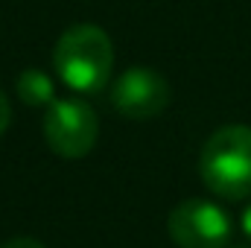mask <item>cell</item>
I'll list each match as a JSON object with an SVG mask.
<instances>
[{"instance_id":"obj_1","label":"cell","mask_w":251,"mask_h":248,"mask_svg":"<svg viewBox=\"0 0 251 248\" xmlns=\"http://www.w3.org/2000/svg\"><path fill=\"white\" fill-rule=\"evenodd\" d=\"M53 64L67 88L76 94H97L108 85L114 70V47L105 29L94 24H76L56 41Z\"/></svg>"},{"instance_id":"obj_2","label":"cell","mask_w":251,"mask_h":248,"mask_svg":"<svg viewBox=\"0 0 251 248\" xmlns=\"http://www.w3.org/2000/svg\"><path fill=\"white\" fill-rule=\"evenodd\" d=\"M199 175L219 198L240 201L251 196V128L222 125L207 137L199 155Z\"/></svg>"},{"instance_id":"obj_3","label":"cell","mask_w":251,"mask_h":248,"mask_svg":"<svg viewBox=\"0 0 251 248\" xmlns=\"http://www.w3.org/2000/svg\"><path fill=\"white\" fill-rule=\"evenodd\" d=\"M100 134L97 114L82 99H53L44 117V140L47 146L70 161L85 158Z\"/></svg>"},{"instance_id":"obj_4","label":"cell","mask_w":251,"mask_h":248,"mask_svg":"<svg viewBox=\"0 0 251 248\" xmlns=\"http://www.w3.org/2000/svg\"><path fill=\"white\" fill-rule=\"evenodd\" d=\"M167 231L178 248H225L231 243L228 213L204 198H187L170 210Z\"/></svg>"},{"instance_id":"obj_5","label":"cell","mask_w":251,"mask_h":248,"mask_svg":"<svg viewBox=\"0 0 251 248\" xmlns=\"http://www.w3.org/2000/svg\"><path fill=\"white\" fill-rule=\"evenodd\" d=\"M111 105L128 120H149L170 105V82L152 67H128L114 79Z\"/></svg>"},{"instance_id":"obj_6","label":"cell","mask_w":251,"mask_h":248,"mask_svg":"<svg viewBox=\"0 0 251 248\" xmlns=\"http://www.w3.org/2000/svg\"><path fill=\"white\" fill-rule=\"evenodd\" d=\"M15 88H18V94H21V99H24L26 105H47V102H53V94H56V91H53V79H50L47 73L35 70V67L24 70V73L18 76Z\"/></svg>"},{"instance_id":"obj_7","label":"cell","mask_w":251,"mask_h":248,"mask_svg":"<svg viewBox=\"0 0 251 248\" xmlns=\"http://www.w3.org/2000/svg\"><path fill=\"white\" fill-rule=\"evenodd\" d=\"M0 248H44V243H38L32 237H12V240H6Z\"/></svg>"},{"instance_id":"obj_8","label":"cell","mask_w":251,"mask_h":248,"mask_svg":"<svg viewBox=\"0 0 251 248\" xmlns=\"http://www.w3.org/2000/svg\"><path fill=\"white\" fill-rule=\"evenodd\" d=\"M12 123V105H9V99H6V94L0 91V134L9 128Z\"/></svg>"},{"instance_id":"obj_9","label":"cell","mask_w":251,"mask_h":248,"mask_svg":"<svg viewBox=\"0 0 251 248\" xmlns=\"http://www.w3.org/2000/svg\"><path fill=\"white\" fill-rule=\"evenodd\" d=\"M243 231H246V237H251V201H249V207L243 210Z\"/></svg>"},{"instance_id":"obj_10","label":"cell","mask_w":251,"mask_h":248,"mask_svg":"<svg viewBox=\"0 0 251 248\" xmlns=\"http://www.w3.org/2000/svg\"><path fill=\"white\" fill-rule=\"evenodd\" d=\"M240 248H246V246H240Z\"/></svg>"}]
</instances>
